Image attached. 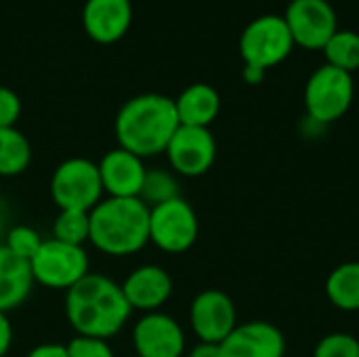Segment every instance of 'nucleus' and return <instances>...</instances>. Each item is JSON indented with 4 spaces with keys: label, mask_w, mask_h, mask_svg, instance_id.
Wrapping results in <instances>:
<instances>
[{
    "label": "nucleus",
    "mask_w": 359,
    "mask_h": 357,
    "mask_svg": "<svg viewBox=\"0 0 359 357\" xmlns=\"http://www.w3.org/2000/svg\"><path fill=\"white\" fill-rule=\"evenodd\" d=\"M130 314L122 286L101 274H86L65 292V316L78 337L107 341L126 326Z\"/></svg>",
    "instance_id": "f257e3e1"
},
{
    "label": "nucleus",
    "mask_w": 359,
    "mask_h": 357,
    "mask_svg": "<svg viewBox=\"0 0 359 357\" xmlns=\"http://www.w3.org/2000/svg\"><path fill=\"white\" fill-rule=\"evenodd\" d=\"M179 126L175 99L160 93H143L120 107L114 130L118 147L143 160L164 154Z\"/></svg>",
    "instance_id": "f03ea898"
},
{
    "label": "nucleus",
    "mask_w": 359,
    "mask_h": 357,
    "mask_svg": "<svg viewBox=\"0 0 359 357\" xmlns=\"http://www.w3.org/2000/svg\"><path fill=\"white\" fill-rule=\"evenodd\" d=\"M88 242L107 257H128L149 242V206L139 198H103L90 213Z\"/></svg>",
    "instance_id": "7ed1b4c3"
},
{
    "label": "nucleus",
    "mask_w": 359,
    "mask_h": 357,
    "mask_svg": "<svg viewBox=\"0 0 359 357\" xmlns=\"http://www.w3.org/2000/svg\"><path fill=\"white\" fill-rule=\"evenodd\" d=\"M355 95L353 76L332 65L318 67L305 86V107L307 116L318 124H330L341 120Z\"/></svg>",
    "instance_id": "20e7f679"
},
{
    "label": "nucleus",
    "mask_w": 359,
    "mask_h": 357,
    "mask_svg": "<svg viewBox=\"0 0 359 357\" xmlns=\"http://www.w3.org/2000/svg\"><path fill=\"white\" fill-rule=\"evenodd\" d=\"M50 198L59 210L90 213L103 200L99 166L86 158L61 162L50 177Z\"/></svg>",
    "instance_id": "39448f33"
},
{
    "label": "nucleus",
    "mask_w": 359,
    "mask_h": 357,
    "mask_svg": "<svg viewBox=\"0 0 359 357\" xmlns=\"http://www.w3.org/2000/svg\"><path fill=\"white\" fill-rule=\"evenodd\" d=\"M34 284L53 290H69L88 271V255L84 246H72L48 238L42 242L34 259L29 261Z\"/></svg>",
    "instance_id": "423d86ee"
},
{
    "label": "nucleus",
    "mask_w": 359,
    "mask_h": 357,
    "mask_svg": "<svg viewBox=\"0 0 359 357\" xmlns=\"http://www.w3.org/2000/svg\"><path fill=\"white\" fill-rule=\"evenodd\" d=\"M294 48V40L284 17L263 15L250 21L240 36V55L244 65L269 69L282 63Z\"/></svg>",
    "instance_id": "0eeeda50"
},
{
    "label": "nucleus",
    "mask_w": 359,
    "mask_h": 357,
    "mask_svg": "<svg viewBox=\"0 0 359 357\" xmlns=\"http://www.w3.org/2000/svg\"><path fill=\"white\" fill-rule=\"evenodd\" d=\"M200 234L198 215L181 196L149 208V242L168 255L189 250Z\"/></svg>",
    "instance_id": "6e6552de"
},
{
    "label": "nucleus",
    "mask_w": 359,
    "mask_h": 357,
    "mask_svg": "<svg viewBox=\"0 0 359 357\" xmlns=\"http://www.w3.org/2000/svg\"><path fill=\"white\" fill-rule=\"evenodd\" d=\"M284 21L290 29L294 46L322 50L339 29V19L328 0H292Z\"/></svg>",
    "instance_id": "1a4fd4ad"
},
{
    "label": "nucleus",
    "mask_w": 359,
    "mask_h": 357,
    "mask_svg": "<svg viewBox=\"0 0 359 357\" xmlns=\"http://www.w3.org/2000/svg\"><path fill=\"white\" fill-rule=\"evenodd\" d=\"M170 168L181 177H202L217 160V141L210 128L179 126L166 151Z\"/></svg>",
    "instance_id": "9d476101"
},
{
    "label": "nucleus",
    "mask_w": 359,
    "mask_h": 357,
    "mask_svg": "<svg viewBox=\"0 0 359 357\" xmlns=\"http://www.w3.org/2000/svg\"><path fill=\"white\" fill-rule=\"evenodd\" d=\"M189 322L202 343H223L238 326V311L223 290L210 288L191 301Z\"/></svg>",
    "instance_id": "9b49d317"
},
{
    "label": "nucleus",
    "mask_w": 359,
    "mask_h": 357,
    "mask_svg": "<svg viewBox=\"0 0 359 357\" xmlns=\"http://www.w3.org/2000/svg\"><path fill=\"white\" fill-rule=\"evenodd\" d=\"M133 347L137 357H181L185 353V332L175 318L151 311L135 324Z\"/></svg>",
    "instance_id": "f8f14e48"
},
{
    "label": "nucleus",
    "mask_w": 359,
    "mask_h": 357,
    "mask_svg": "<svg viewBox=\"0 0 359 357\" xmlns=\"http://www.w3.org/2000/svg\"><path fill=\"white\" fill-rule=\"evenodd\" d=\"M225 357H284L286 339L271 322L252 320L238 324L221 343Z\"/></svg>",
    "instance_id": "ddd939ff"
},
{
    "label": "nucleus",
    "mask_w": 359,
    "mask_h": 357,
    "mask_svg": "<svg viewBox=\"0 0 359 357\" xmlns=\"http://www.w3.org/2000/svg\"><path fill=\"white\" fill-rule=\"evenodd\" d=\"M97 166L103 194H107L109 198H139L147 173L139 156L116 147L109 149Z\"/></svg>",
    "instance_id": "4468645a"
},
{
    "label": "nucleus",
    "mask_w": 359,
    "mask_h": 357,
    "mask_svg": "<svg viewBox=\"0 0 359 357\" xmlns=\"http://www.w3.org/2000/svg\"><path fill=\"white\" fill-rule=\"evenodd\" d=\"M133 23L130 0H86L82 8V25L90 40L99 44L118 42Z\"/></svg>",
    "instance_id": "2eb2a0df"
},
{
    "label": "nucleus",
    "mask_w": 359,
    "mask_h": 357,
    "mask_svg": "<svg viewBox=\"0 0 359 357\" xmlns=\"http://www.w3.org/2000/svg\"><path fill=\"white\" fill-rule=\"evenodd\" d=\"M122 292L137 311H158L172 295V278L160 265H141L133 269L120 284Z\"/></svg>",
    "instance_id": "dca6fc26"
},
{
    "label": "nucleus",
    "mask_w": 359,
    "mask_h": 357,
    "mask_svg": "<svg viewBox=\"0 0 359 357\" xmlns=\"http://www.w3.org/2000/svg\"><path fill=\"white\" fill-rule=\"evenodd\" d=\"M34 288L29 263L15 257L0 244V311L8 314L21 307Z\"/></svg>",
    "instance_id": "f3484780"
},
{
    "label": "nucleus",
    "mask_w": 359,
    "mask_h": 357,
    "mask_svg": "<svg viewBox=\"0 0 359 357\" xmlns=\"http://www.w3.org/2000/svg\"><path fill=\"white\" fill-rule=\"evenodd\" d=\"M175 107L183 126L208 128L221 112V97L215 86L196 82L175 99Z\"/></svg>",
    "instance_id": "a211bd4d"
},
{
    "label": "nucleus",
    "mask_w": 359,
    "mask_h": 357,
    "mask_svg": "<svg viewBox=\"0 0 359 357\" xmlns=\"http://www.w3.org/2000/svg\"><path fill=\"white\" fill-rule=\"evenodd\" d=\"M326 295L341 311H359V263H343L326 280Z\"/></svg>",
    "instance_id": "6ab92c4d"
},
{
    "label": "nucleus",
    "mask_w": 359,
    "mask_h": 357,
    "mask_svg": "<svg viewBox=\"0 0 359 357\" xmlns=\"http://www.w3.org/2000/svg\"><path fill=\"white\" fill-rule=\"evenodd\" d=\"M29 162H32V145L27 137L15 126L0 128V177L23 175Z\"/></svg>",
    "instance_id": "aec40b11"
},
{
    "label": "nucleus",
    "mask_w": 359,
    "mask_h": 357,
    "mask_svg": "<svg viewBox=\"0 0 359 357\" xmlns=\"http://www.w3.org/2000/svg\"><path fill=\"white\" fill-rule=\"evenodd\" d=\"M326 63L353 74L359 69V34L353 29H337L328 44L322 48Z\"/></svg>",
    "instance_id": "412c9836"
},
{
    "label": "nucleus",
    "mask_w": 359,
    "mask_h": 357,
    "mask_svg": "<svg viewBox=\"0 0 359 357\" xmlns=\"http://www.w3.org/2000/svg\"><path fill=\"white\" fill-rule=\"evenodd\" d=\"M90 234V219L84 210H59L53 223V238L72 246H84Z\"/></svg>",
    "instance_id": "4be33fe9"
},
{
    "label": "nucleus",
    "mask_w": 359,
    "mask_h": 357,
    "mask_svg": "<svg viewBox=\"0 0 359 357\" xmlns=\"http://www.w3.org/2000/svg\"><path fill=\"white\" fill-rule=\"evenodd\" d=\"M175 198H179V183L172 173H168L164 168H154V170L145 173L139 200H143L151 208V206L164 204Z\"/></svg>",
    "instance_id": "5701e85b"
},
{
    "label": "nucleus",
    "mask_w": 359,
    "mask_h": 357,
    "mask_svg": "<svg viewBox=\"0 0 359 357\" xmlns=\"http://www.w3.org/2000/svg\"><path fill=\"white\" fill-rule=\"evenodd\" d=\"M42 238H40V234L34 229V227H27V225H15V227H11L8 231H6V236H4V246L15 255V257H19V259H23V261H32L34 259V255L38 252V248L42 246Z\"/></svg>",
    "instance_id": "b1692460"
},
{
    "label": "nucleus",
    "mask_w": 359,
    "mask_h": 357,
    "mask_svg": "<svg viewBox=\"0 0 359 357\" xmlns=\"http://www.w3.org/2000/svg\"><path fill=\"white\" fill-rule=\"evenodd\" d=\"M313 357H359V341L347 332L326 335L316 345Z\"/></svg>",
    "instance_id": "393cba45"
},
{
    "label": "nucleus",
    "mask_w": 359,
    "mask_h": 357,
    "mask_svg": "<svg viewBox=\"0 0 359 357\" xmlns=\"http://www.w3.org/2000/svg\"><path fill=\"white\" fill-rule=\"evenodd\" d=\"M67 356L69 357H114V351L107 341L103 339H93V337H74L67 345Z\"/></svg>",
    "instance_id": "a878e982"
},
{
    "label": "nucleus",
    "mask_w": 359,
    "mask_h": 357,
    "mask_svg": "<svg viewBox=\"0 0 359 357\" xmlns=\"http://www.w3.org/2000/svg\"><path fill=\"white\" fill-rule=\"evenodd\" d=\"M21 116V99L13 88L0 86V128H11Z\"/></svg>",
    "instance_id": "bb28decb"
},
{
    "label": "nucleus",
    "mask_w": 359,
    "mask_h": 357,
    "mask_svg": "<svg viewBox=\"0 0 359 357\" xmlns=\"http://www.w3.org/2000/svg\"><path fill=\"white\" fill-rule=\"evenodd\" d=\"M11 345H13V326H11L8 316L0 311V357L8 353Z\"/></svg>",
    "instance_id": "cd10ccee"
},
{
    "label": "nucleus",
    "mask_w": 359,
    "mask_h": 357,
    "mask_svg": "<svg viewBox=\"0 0 359 357\" xmlns=\"http://www.w3.org/2000/svg\"><path fill=\"white\" fill-rule=\"evenodd\" d=\"M25 357H69L65 345H57V343H44L34 347Z\"/></svg>",
    "instance_id": "c85d7f7f"
},
{
    "label": "nucleus",
    "mask_w": 359,
    "mask_h": 357,
    "mask_svg": "<svg viewBox=\"0 0 359 357\" xmlns=\"http://www.w3.org/2000/svg\"><path fill=\"white\" fill-rule=\"evenodd\" d=\"M187 357H225L221 343H198Z\"/></svg>",
    "instance_id": "c756f323"
},
{
    "label": "nucleus",
    "mask_w": 359,
    "mask_h": 357,
    "mask_svg": "<svg viewBox=\"0 0 359 357\" xmlns=\"http://www.w3.org/2000/svg\"><path fill=\"white\" fill-rule=\"evenodd\" d=\"M242 78H244L248 84H261V82H263V78H265V69L255 67V65H244Z\"/></svg>",
    "instance_id": "7c9ffc66"
},
{
    "label": "nucleus",
    "mask_w": 359,
    "mask_h": 357,
    "mask_svg": "<svg viewBox=\"0 0 359 357\" xmlns=\"http://www.w3.org/2000/svg\"><path fill=\"white\" fill-rule=\"evenodd\" d=\"M8 219H11V215H8V204L4 202V198H0V238H4L6 231L11 229V227H8Z\"/></svg>",
    "instance_id": "2f4dec72"
}]
</instances>
